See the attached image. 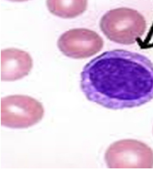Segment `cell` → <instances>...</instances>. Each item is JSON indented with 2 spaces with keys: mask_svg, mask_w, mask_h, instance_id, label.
I'll list each match as a JSON object with an SVG mask.
<instances>
[{
  "mask_svg": "<svg viewBox=\"0 0 153 170\" xmlns=\"http://www.w3.org/2000/svg\"><path fill=\"white\" fill-rule=\"evenodd\" d=\"M81 78L87 98L109 108L139 106L153 98V67L134 61L123 50L105 51L94 58Z\"/></svg>",
  "mask_w": 153,
  "mask_h": 170,
  "instance_id": "1",
  "label": "cell"
},
{
  "mask_svg": "<svg viewBox=\"0 0 153 170\" xmlns=\"http://www.w3.org/2000/svg\"><path fill=\"white\" fill-rule=\"evenodd\" d=\"M44 113L42 103L28 95H13L1 99V125L14 128H28L39 122Z\"/></svg>",
  "mask_w": 153,
  "mask_h": 170,
  "instance_id": "2",
  "label": "cell"
},
{
  "mask_svg": "<svg viewBox=\"0 0 153 170\" xmlns=\"http://www.w3.org/2000/svg\"><path fill=\"white\" fill-rule=\"evenodd\" d=\"M103 45L101 38L96 33L85 29L67 31L59 37L57 45L65 55L73 57L75 52H89L92 54L99 51Z\"/></svg>",
  "mask_w": 153,
  "mask_h": 170,
  "instance_id": "3",
  "label": "cell"
},
{
  "mask_svg": "<svg viewBox=\"0 0 153 170\" xmlns=\"http://www.w3.org/2000/svg\"><path fill=\"white\" fill-rule=\"evenodd\" d=\"M1 80L12 81L27 75L33 67V60L26 51L14 48L1 50Z\"/></svg>",
  "mask_w": 153,
  "mask_h": 170,
  "instance_id": "4",
  "label": "cell"
},
{
  "mask_svg": "<svg viewBox=\"0 0 153 170\" xmlns=\"http://www.w3.org/2000/svg\"><path fill=\"white\" fill-rule=\"evenodd\" d=\"M74 1L65 0H48L46 1L48 9L52 14L64 18L75 16Z\"/></svg>",
  "mask_w": 153,
  "mask_h": 170,
  "instance_id": "5",
  "label": "cell"
}]
</instances>
